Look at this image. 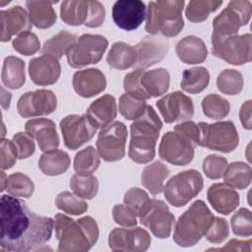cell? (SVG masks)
Returning a JSON list of instances; mask_svg holds the SVG:
<instances>
[{
	"label": "cell",
	"mask_w": 252,
	"mask_h": 252,
	"mask_svg": "<svg viewBox=\"0 0 252 252\" xmlns=\"http://www.w3.org/2000/svg\"><path fill=\"white\" fill-rule=\"evenodd\" d=\"M0 220V246L12 252L36 250L50 239L54 227V220L35 214L12 195L1 196Z\"/></svg>",
	"instance_id": "cell-1"
},
{
	"label": "cell",
	"mask_w": 252,
	"mask_h": 252,
	"mask_svg": "<svg viewBox=\"0 0 252 252\" xmlns=\"http://www.w3.org/2000/svg\"><path fill=\"white\" fill-rule=\"evenodd\" d=\"M55 234L59 252L88 251L97 241L99 230L94 219L90 216L73 220L63 214L54 218Z\"/></svg>",
	"instance_id": "cell-2"
},
{
	"label": "cell",
	"mask_w": 252,
	"mask_h": 252,
	"mask_svg": "<svg viewBox=\"0 0 252 252\" xmlns=\"http://www.w3.org/2000/svg\"><path fill=\"white\" fill-rule=\"evenodd\" d=\"M162 128L158 113L147 105L144 113L130 125V144L128 156L137 163H148L155 158L156 145Z\"/></svg>",
	"instance_id": "cell-3"
},
{
	"label": "cell",
	"mask_w": 252,
	"mask_h": 252,
	"mask_svg": "<svg viewBox=\"0 0 252 252\" xmlns=\"http://www.w3.org/2000/svg\"><path fill=\"white\" fill-rule=\"evenodd\" d=\"M183 0L151 1L147 8L145 30L152 35L158 33L165 37L177 35L184 27Z\"/></svg>",
	"instance_id": "cell-4"
},
{
	"label": "cell",
	"mask_w": 252,
	"mask_h": 252,
	"mask_svg": "<svg viewBox=\"0 0 252 252\" xmlns=\"http://www.w3.org/2000/svg\"><path fill=\"white\" fill-rule=\"evenodd\" d=\"M214 215L202 200H197L178 218L173 240L181 247H191L197 244L209 228Z\"/></svg>",
	"instance_id": "cell-5"
},
{
	"label": "cell",
	"mask_w": 252,
	"mask_h": 252,
	"mask_svg": "<svg viewBox=\"0 0 252 252\" xmlns=\"http://www.w3.org/2000/svg\"><path fill=\"white\" fill-rule=\"evenodd\" d=\"M169 73L164 68L150 71L135 69L125 75L123 88L125 92L141 99L160 96L169 88Z\"/></svg>",
	"instance_id": "cell-6"
},
{
	"label": "cell",
	"mask_w": 252,
	"mask_h": 252,
	"mask_svg": "<svg viewBox=\"0 0 252 252\" xmlns=\"http://www.w3.org/2000/svg\"><path fill=\"white\" fill-rule=\"evenodd\" d=\"M204 179L196 169H188L172 176L163 187L167 202L174 207H183L203 189Z\"/></svg>",
	"instance_id": "cell-7"
},
{
	"label": "cell",
	"mask_w": 252,
	"mask_h": 252,
	"mask_svg": "<svg viewBox=\"0 0 252 252\" xmlns=\"http://www.w3.org/2000/svg\"><path fill=\"white\" fill-rule=\"evenodd\" d=\"M198 146L221 153L232 152L239 143V137L232 121H220L213 124L199 122Z\"/></svg>",
	"instance_id": "cell-8"
},
{
	"label": "cell",
	"mask_w": 252,
	"mask_h": 252,
	"mask_svg": "<svg viewBox=\"0 0 252 252\" xmlns=\"http://www.w3.org/2000/svg\"><path fill=\"white\" fill-rule=\"evenodd\" d=\"M213 55L231 65H243L252 58V36L250 33L228 36H212Z\"/></svg>",
	"instance_id": "cell-9"
},
{
	"label": "cell",
	"mask_w": 252,
	"mask_h": 252,
	"mask_svg": "<svg viewBox=\"0 0 252 252\" xmlns=\"http://www.w3.org/2000/svg\"><path fill=\"white\" fill-rule=\"evenodd\" d=\"M252 14V4L248 0H232L214 19L212 36L237 34L238 30L247 25Z\"/></svg>",
	"instance_id": "cell-10"
},
{
	"label": "cell",
	"mask_w": 252,
	"mask_h": 252,
	"mask_svg": "<svg viewBox=\"0 0 252 252\" xmlns=\"http://www.w3.org/2000/svg\"><path fill=\"white\" fill-rule=\"evenodd\" d=\"M107 45V39L100 34H82L66 54L69 66L82 68L97 63L102 58Z\"/></svg>",
	"instance_id": "cell-11"
},
{
	"label": "cell",
	"mask_w": 252,
	"mask_h": 252,
	"mask_svg": "<svg viewBox=\"0 0 252 252\" xmlns=\"http://www.w3.org/2000/svg\"><path fill=\"white\" fill-rule=\"evenodd\" d=\"M127 128L121 121H114L101 128L96 140V150L105 161H117L125 156Z\"/></svg>",
	"instance_id": "cell-12"
},
{
	"label": "cell",
	"mask_w": 252,
	"mask_h": 252,
	"mask_svg": "<svg viewBox=\"0 0 252 252\" xmlns=\"http://www.w3.org/2000/svg\"><path fill=\"white\" fill-rule=\"evenodd\" d=\"M64 145L69 150H77L89 142L95 134L96 128L87 114H71L60 121Z\"/></svg>",
	"instance_id": "cell-13"
},
{
	"label": "cell",
	"mask_w": 252,
	"mask_h": 252,
	"mask_svg": "<svg viewBox=\"0 0 252 252\" xmlns=\"http://www.w3.org/2000/svg\"><path fill=\"white\" fill-rule=\"evenodd\" d=\"M159 158L173 165H186L194 158V146L175 131L166 132L158 147Z\"/></svg>",
	"instance_id": "cell-14"
},
{
	"label": "cell",
	"mask_w": 252,
	"mask_h": 252,
	"mask_svg": "<svg viewBox=\"0 0 252 252\" xmlns=\"http://www.w3.org/2000/svg\"><path fill=\"white\" fill-rule=\"evenodd\" d=\"M57 106V98L50 90H35L25 93L17 103V110L24 118L48 115Z\"/></svg>",
	"instance_id": "cell-15"
},
{
	"label": "cell",
	"mask_w": 252,
	"mask_h": 252,
	"mask_svg": "<svg viewBox=\"0 0 252 252\" xmlns=\"http://www.w3.org/2000/svg\"><path fill=\"white\" fill-rule=\"evenodd\" d=\"M140 222L150 228L152 233L160 239L167 238L172 230L175 219L168 206L161 200L152 199L149 209L139 218Z\"/></svg>",
	"instance_id": "cell-16"
},
{
	"label": "cell",
	"mask_w": 252,
	"mask_h": 252,
	"mask_svg": "<svg viewBox=\"0 0 252 252\" xmlns=\"http://www.w3.org/2000/svg\"><path fill=\"white\" fill-rule=\"evenodd\" d=\"M149 232L142 227L114 228L108 236V246L113 251H146L151 245Z\"/></svg>",
	"instance_id": "cell-17"
},
{
	"label": "cell",
	"mask_w": 252,
	"mask_h": 252,
	"mask_svg": "<svg viewBox=\"0 0 252 252\" xmlns=\"http://www.w3.org/2000/svg\"><path fill=\"white\" fill-rule=\"evenodd\" d=\"M157 107L165 123L185 121L194 114L192 98L179 91L162 96L157 101Z\"/></svg>",
	"instance_id": "cell-18"
},
{
	"label": "cell",
	"mask_w": 252,
	"mask_h": 252,
	"mask_svg": "<svg viewBox=\"0 0 252 252\" xmlns=\"http://www.w3.org/2000/svg\"><path fill=\"white\" fill-rule=\"evenodd\" d=\"M146 16V4L141 0H118L112 7V19L115 25L127 32L139 28Z\"/></svg>",
	"instance_id": "cell-19"
},
{
	"label": "cell",
	"mask_w": 252,
	"mask_h": 252,
	"mask_svg": "<svg viewBox=\"0 0 252 252\" xmlns=\"http://www.w3.org/2000/svg\"><path fill=\"white\" fill-rule=\"evenodd\" d=\"M168 41L158 35H146L134 48L137 55L135 69H146L160 62L167 54Z\"/></svg>",
	"instance_id": "cell-20"
},
{
	"label": "cell",
	"mask_w": 252,
	"mask_h": 252,
	"mask_svg": "<svg viewBox=\"0 0 252 252\" xmlns=\"http://www.w3.org/2000/svg\"><path fill=\"white\" fill-rule=\"evenodd\" d=\"M26 133L35 139L39 149L43 152L55 150L60 144L55 123L47 118H34L26 122Z\"/></svg>",
	"instance_id": "cell-21"
},
{
	"label": "cell",
	"mask_w": 252,
	"mask_h": 252,
	"mask_svg": "<svg viewBox=\"0 0 252 252\" xmlns=\"http://www.w3.org/2000/svg\"><path fill=\"white\" fill-rule=\"evenodd\" d=\"M29 74L35 85H53L57 82L61 74L59 59L47 54L34 57L30 60Z\"/></svg>",
	"instance_id": "cell-22"
},
{
	"label": "cell",
	"mask_w": 252,
	"mask_h": 252,
	"mask_svg": "<svg viewBox=\"0 0 252 252\" xmlns=\"http://www.w3.org/2000/svg\"><path fill=\"white\" fill-rule=\"evenodd\" d=\"M1 41L6 42L15 34H20L32 29L29 13L21 6L16 5L6 10H1Z\"/></svg>",
	"instance_id": "cell-23"
},
{
	"label": "cell",
	"mask_w": 252,
	"mask_h": 252,
	"mask_svg": "<svg viewBox=\"0 0 252 252\" xmlns=\"http://www.w3.org/2000/svg\"><path fill=\"white\" fill-rule=\"evenodd\" d=\"M73 88L82 97H93L106 88L104 74L97 68L77 71L73 76Z\"/></svg>",
	"instance_id": "cell-24"
},
{
	"label": "cell",
	"mask_w": 252,
	"mask_h": 252,
	"mask_svg": "<svg viewBox=\"0 0 252 252\" xmlns=\"http://www.w3.org/2000/svg\"><path fill=\"white\" fill-rule=\"evenodd\" d=\"M209 203L213 209L222 215H229L239 205L238 193L226 183H215L207 192Z\"/></svg>",
	"instance_id": "cell-25"
},
{
	"label": "cell",
	"mask_w": 252,
	"mask_h": 252,
	"mask_svg": "<svg viewBox=\"0 0 252 252\" xmlns=\"http://www.w3.org/2000/svg\"><path fill=\"white\" fill-rule=\"evenodd\" d=\"M86 114L96 129L105 127L117 115L115 97L110 94H104L98 97L91 103Z\"/></svg>",
	"instance_id": "cell-26"
},
{
	"label": "cell",
	"mask_w": 252,
	"mask_h": 252,
	"mask_svg": "<svg viewBox=\"0 0 252 252\" xmlns=\"http://www.w3.org/2000/svg\"><path fill=\"white\" fill-rule=\"evenodd\" d=\"M177 57L185 64H199L208 56L205 42L196 35H187L180 39L175 47Z\"/></svg>",
	"instance_id": "cell-27"
},
{
	"label": "cell",
	"mask_w": 252,
	"mask_h": 252,
	"mask_svg": "<svg viewBox=\"0 0 252 252\" xmlns=\"http://www.w3.org/2000/svg\"><path fill=\"white\" fill-rule=\"evenodd\" d=\"M51 1L29 0L26 2L28 13L32 25L37 29H48L56 22V12Z\"/></svg>",
	"instance_id": "cell-28"
},
{
	"label": "cell",
	"mask_w": 252,
	"mask_h": 252,
	"mask_svg": "<svg viewBox=\"0 0 252 252\" xmlns=\"http://www.w3.org/2000/svg\"><path fill=\"white\" fill-rule=\"evenodd\" d=\"M70 157L62 150H51L44 152L38 160L41 172L48 176H57L64 173L70 166Z\"/></svg>",
	"instance_id": "cell-29"
},
{
	"label": "cell",
	"mask_w": 252,
	"mask_h": 252,
	"mask_svg": "<svg viewBox=\"0 0 252 252\" xmlns=\"http://www.w3.org/2000/svg\"><path fill=\"white\" fill-rule=\"evenodd\" d=\"M1 79L3 85L8 89L22 88L26 82L24 61L16 56H7L3 62Z\"/></svg>",
	"instance_id": "cell-30"
},
{
	"label": "cell",
	"mask_w": 252,
	"mask_h": 252,
	"mask_svg": "<svg viewBox=\"0 0 252 252\" xmlns=\"http://www.w3.org/2000/svg\"><path fill=\"white\" fill-rule=\"evenodd\" d=\"M169 175L168 167L159 160L147 165L142 172L143 186L153 195H158L163 190L164 180Z\"/></svg>",
	"instance_id": "cell-31"
},
{
	"label": "cell",
	"mask_w": 252,
	"mask_h": 252,
	"mask_svg": "<svg viewBox=\"0 0 252 252\" xmlns=\"http://www.w3.org/2000/svg\"><path fill=\"white\" fill-rule=\"evenodd\" d=\"M136 60L137 55L135 48L122 41L114 42L106 57L108 65L117 70H125L133 67Z\"/></svg>",
	"instance_id": "cell-32"
},
{
	"label": "cell",
	"mask_w": 252,
	"mask_h": 252,
	"mask_svg": "<svg viewBox=\"0 0 252 252\" xmlns=\"http://www.w3.org/2000/svg\"><path fill=\"white\" fill-rule=\"evenodd\" d=\"M61 20L69 26L85 25L89 18V1L67 0L60 6Z\"/></svg>",
	"instance_id": "cell-33"
},
{
	"label": "cell",
	"mask_w": 252,
	"mask_h": 252,
	"mask_svg": "<svg viewBox=\"0 0 252 252\" xmlns=\"http://www.w3.org/2000/svg\"><path fill=\"white\" fill-rule=\"evenodd\" d=\"M209 82L210 73L208 69L202 66H197L183 71L180 86L186 93L198 94L208 87Z\"/></svg>",
	"instance_id": "cell-34"
},
{
	"label": "cell",
	"mask_w": 252,
	"mask_h": 252,
	"mask_svg": "<svg viewBox=\"0 0 252 252\" xmlns=\"http://www.w3.org/2000/svg\"><path fill=\"white\" fill-rule=\"evenodd\" d=\"M252 171L249 164L243 161H233L227 164L223 173L224 183L234 189L243 190L250 185Z\"/></svg>",
	"instance_id": "cell-35"
},
{
	"label": "cell",
	"mask_w": 252,
	"mask_h": 252,
	"mask_svg": "<svg viewBox=\"0 0 252 252\" xmlns=\"http://www.w3.org/2000/svg\"><path fill=\"white\" fill-rule=\"evenodd\" d=\"M77 36L67 31H60L56 35L46 40L42 46V53L51 55L57 59L67 54L69 49L76 42Z\"/></svg>",
	"instance_id": "cell-36"
},
{
	"label": "cell",
	"mask_w": 252,
	"mask_h": 252,
	"mask_svg": "<svg viewBox=\"0 0 252 252\" xmlns=\"http://www.w3.org/2000/svg\"><path fill=\"white\" fill-rule=\"evenodd\" d=\"M69 185L72 191L83 199L91 200L95 197L98 191V180L92 174H74Z\"/></svg>",
	"instance_id": "cell-37"
},
{
	"label": "cell",
	"mask_w": 252,
	"mask_h": 252,
	"mask_svg": "<svg viewBox=\"0 0 252 252\" xmlns=\"http://www.w3.org/2000/svg\"><path fill=\"white\" fill-rule=\"evenodd\" d=\"M221 4V0H192L187 5L185 16L192 23H201L205 21L211 13L217 11Z\"/></svg>",
	"instance_id": "cell-38"
},
{
	"label": "cell",
	"mask_w": 252,
	"mask_h": 252,
	"mask_svg": "<svg viewBox=\"0 0 252 252\" xmlns=\"http://www.w3.org/2000/svg\"><path fill=\"white\" fill-rule=\"evenodd\" d=\"M201 105L203 113L207 117L215 120L224 118L230 111V103L228 100L217 94L206 95L203 98Z\"/></svg>",
	"instance_id": "cell-39"
},
{
	"label": "cell",
	"mask_w": 252,
	"mask_h": 252,
	"mask_svg": "<svg viewBox=\"0 0 252 252\" xmlns=\"http://www.w3.org/2000/svg\"><path fill=\"white\" fill-rule=\"evenodd\" d=\"M243 76L234 69H225L221 71L217 78V87L224 94L236 95L243 89Z\"/></svg>",
	"instance_id": "cell-40"
},
{
	"label": "cell",
	"mask_w": 252,
	"mask_h": 252,
	"mask_svg": "<svg viewBox=\"0 0 252 252\" xmlns=\"http://www.w3.org/2000/svg\"><path fill=\"white\" fill-rule=\"evenodd\" d=\"M99 164V155L92 146L81 150L74 158V169L77 173L91 174L98 168Z\"/></svg>",
	"instance_id": "cell-41"
},
{
	"label": "cell",
	"mask_w": 252,
	"mask_h": 252,
	"mask_svg": "<svg viewBox=\"0 0 252 252\" xmlns=\"http://www.w3.org/2000/svg\"><path fill=\"white\" fill-rule=\"evenodd\" d=\"M5 190L12 196L30 198L34 191V184L28 175L15 172L8 176Z\"/></svg>",
	"instance_id": "cell-42"
},
{
	"label": "cell",
	"mask_w": 252,
	"mask_h": 252,
	"mask_svg": "<svg viewBox=\"0 0 252 252\" xmlns=\"http://www.w3.org/2000/svg\"><path fill=\"white\" fill-rule=\"evenodd\" d=\"M56 207L66 214L79 216L88 210V204L85 200L69 191L59 193L55 199Z\"/></svg>",
	"instance_id": "cell-43"
},
{
	"label": "cell",
	"mask_w": 252,
	"mask_h": 252,
	"mask_svg": "<svg viewBox=\"0 0 252 252\" xmlns=\"http://www.w3.org/2000/svg\"><path fill=\"white\" fill-rule=\"evenodd\" d=\"M119 112L127 120H135L140 117L146 107L147 103L145 99L135 97L127 93L121 94L119 97Z\"/></svg>",
	"instance_id": "cell-44"
},
{
	"label": "cell",
	"mask_w": 252,
	"mask_h": 252,
	"mask_svg": "<svg viewBox=\"0 0 252 252\" xmlns=\"http://www.w3.org/2000/svg\"><path fill=\"white\" fill-rule=\"evenodd\" d=\"M123 201L125 205L129 206L140 218L149 209L152 199H150L148 193L138 187L130 188L124 194Z\"/></svg>",
	"instance_id": "cell-45"
},
{
	"label": "cell",
	"mask_w": 252,
	"mask_h": 252,
	"mask_svg": "<svg viewBox=\"0 0 252 252\" xmlns=\"http://www.w3.org/2000/svg\"><path fill=\"white\" fill-rule=\"evenodd\" d=\"M12 46L18 53L30 56L39 50L40 41L35 33L27 31L18 34L13 39Z\"/></svg>",
	"instance_id": "cell-46"
},
{
	"label": "cell",
	"mask_w": 252,
	"mask_h": 252,
	"mask_svg": "<svg viewBox=\"0 0 252 252\" xmlns=\"http://www.w3.org/2000/svg\"><path fill=\"white\" fill-rule=\"evenodd\" d=\"M232 231L237 236L249 237L252 234V215L246 208L239 209L230 219Z\"/></svg>",
	"instance_id": "cell-47"
},
{
	"label": "cell",
	"mask_w": 252,
	"mask_h": 252,
	"mask_svg": "<svg viewBox=\"0 0 252 252\" xmlns=\"http://www.w3.org/2000/svg\"><path fill=\"white\" fill-rule=\"evenodd\" d=\"M226 167V158L219 155H209L203 160L204 173L210 179H219L222 177Z\"/></svg>",
	"instance_id": "cell-48"
},
{
	"label": "cell",
	"mask_w": 252,
	"mask_h": 252,
	"mask_svg": "<svg viewBox=\"0 0 252 252\" xmlns=\"http://www.w3.org/2000/svg\"><path fill=\"white\" fill-rule=\"evenodd\" d=\"M229 235V228L226 220L214 217L209 228L207 229L205 236L208 241L214 244L221 243Z\"/></svg>",
	"instance_id": "cell-49"
},
{
	"label": "cell",
	"mask_w": 252,
	"mask_h": 252,
	"mask_svg": "<svg viewBox=\"0 0 252 252\" xmlns=\"http://www.w3.org/2000/svg\"><path fill=\"white\" fill-rule=\"evenodd\" d=\"M112 218L117 224L125 227H132L137 224V214L127 205H115L112 209Z\"/></svg>",
	"instance_id": "cell-50"
},
{
	"label": "cell",
	"mask_w": 252,
	"mask_h": 252,
	"mask_svg": "<svg viewBox=\"0 0 252 252\" xmlns=\"http://www.w3.org/2000/svg\"><path fill=\"white\" fill-rule=\"evenodd\" d=\"M18 158V152L13 141L2 139L0 144V166L2 170L11 168Z\"/></svg>",
	"instance_id": "cell-51"
},
{
	"label": "cell",
	"mask_w": 252,
	"mask_h": 252,
	"mask_svg": "<svg viewBox=\"0 0 252 252\" xmlns=\"http://www.w3.org/2000/svg\"><path fill=\"white\" fill-rule=\"evenodd\" d=\"M13 143L18 152V158L24 159L31 157L35 150L34 142L27 133L19 132L13 136Z\"/></svg>",
	"instance_id": "cell-52"
},
{
	"label": "cell",
	"mask_w": 252,
	"mask_h": 252,
	"mask_svg": "<svg viewBox=\"0 0 252 252\" xmlns=\"http://www.w3.org/2000/svg\"><path fill=\"white\" fill-rule=\"evenodd\" d=\"M105 19V9L103 5L96 0H89V18L85 24L88 28L100 27Z\"/></svg>",
	"instance_id": "cell-53"
},
{
	"label": "cell",
	"mask_w": 252,
	"mask_h": 252,
	"mask_svg": "<svg viewBox=\"0 0 252 252\" xmlns=\"http://www.w3.org/2000/svg\"><path fill=\"white\" fill-rule=\"evenodd\" d=\"M174 131L183 137H185L194 147L198 146L199 143V126L193 121L185 120L174 127Z\"/></svg>",
	"instance_id": "cell-54"
},
{
	"label": "cell",
	"mask_w": 252,
	"mask_h": 252,
	"mask_svg": "<svg viewBox=\"0 0 252 252\" xmlns=\"http://www.w3.org/2000/svg\"><path fill=\"white\" fill-rule=\"evenodd\" d=\"M251 239L247 240H239L232 238L230 239L223 247L221 248H210L208 250H214V251H244V252H250L251 251Z\"/></svg>",
	"instance_id": "cell-55"
},
{
	"label": "cell",
	"mask_w": 252,
	"mask_h": 252,
	"mask_svg": "<svg viewBox=\"0 0 252 252\" xmlns=\"http://www.w3.org/2000/svg\"><path fill=\"white\" fill-rule=\"evenodd\" d=\"M251 100H247L245 101L239 110V118L241 121L242 126L247 129L250 130L252 128V124H251Z\"/></svg>",
	"instance_id": "cell-56"
},
{
	"label": "cell",
	"mask_w": 252,
	"mask_h": 252,
	"mask_svg": "<svg viewBox=\"0 0 252 252\" xmlns=\"http://www.w3.org/2000/svg\"><path fill=\"white\" fill-rule=\"evenodd\" d=\"M2 96H4V97H2V107L4 108V109H7V108H9V106H10V100H11V94L10 93H6V91L2 88Z\"/></svg>",
	"instance_id": "cell-57"
},
{
	"label": "cell",
	"mask_w": 252,
	"mask_h": 252,
	"mask_svg": "<svg viewBox=\"0 0 252 252\" xmlns=\"http://www.w3.org/2000/svg\"><path fill=\"white\" fill-rule=\"evenodd\" d=\"M7 178H8V176H6L5 172L2 170V171H1V187H0V191H1V192H3V191L6 189Z\"/></svg>",
	"instance_id": "cell-58"
}]
</instances>
